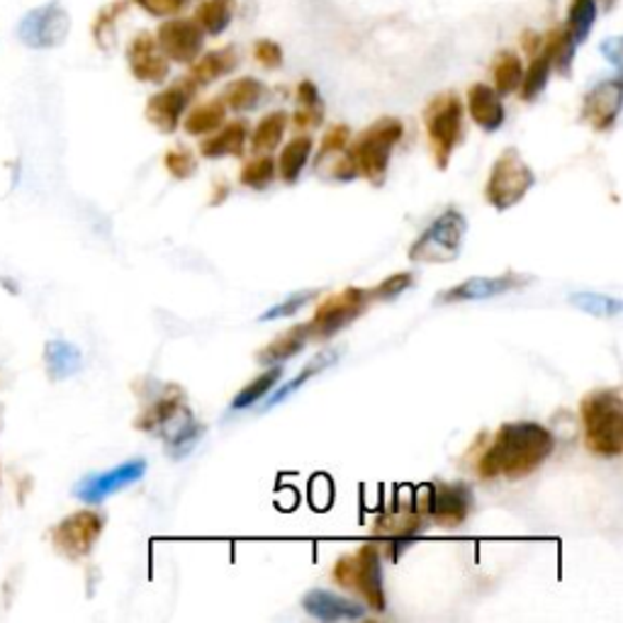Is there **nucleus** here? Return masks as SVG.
<instances>
[{
    "instance_id": "obj_1",
    "label": "nucleus",
    "mask_w": 623,
    "mask_h": 623,
    "mask_svg": "<svg viewBox=\"0 0 623 623\" xmlns=\"http://www.w3.org/2000/svg\"><path fill=\"white\" fill-rule=\"evenodd\" d=\"M556 451L550 428L536 422H509L499 426L493 444L479 456L477 475L483 479H524L534 475Z\"/></svg>"
},
{
    "instance_id": "obj_2",
    "label": "nucleus",
    "mask_w": 623,
    "mask_h": 623,
    "mask_svg": "<svg viewBox=\"0 0 623 623\" xmlns=\"http://www.w3.org/2000/svg\"><path fill=\"white\" fill-rule=\"evenodd\" d=\"M580 419L589 453L597 458L623 453V397L619 387H601L582 397Z\"/></svg>"
},
{
    "instance_id": "obj_3",
    "label": "nucleus",
    "mask_w": 623,
    "mask_h": 623,
    "mask_svg": "<svg viewBox=\"0 0 623 623\" xmlns=\"http://www.w3.org/2000/svg\"><path fill=\"white\" fill-rule=\"evenodd\" d=\"M404 137V125L397 117H381L371 127H365L359 137L349 141L346 157L353 163L359 178L381 188L390 169V157L395 147Z\"/></svg>"
},
{
    "instance_id": "obj_4",
    "label": "nucleus",
    "mask_w": 623,
    "mask_h": 623,
    "mask_svg": "<svg viewBox=\"0 0 623 623\" xmlns=\"http://www.w3.org/2000/svg\"><path fill=\"white\" fill-rule=\"evenodd\" d=\"M332 577L341 589L361 595L365 599V605L377 611V614H383L387 609L381 548H377L375 540L373 544L367 540V544H363L356 553L341 556L336 560Z\"/></svg>"
},
{
    "instance_id": "obj_5",
    "label": "nucleus",
    "mask_w": 623,
    "mask_h": 623,
    "mask_svg": "<svg viewBox=\"0 0 623 623\" xmlns=\"http://www.w3.org/2000/svg\"><path fill=\"white\" fill-rule=\"evenodd\" d=\"M424 129L438 171H446L465 139V105L453 90L436 96L424 110Z\"/></svg>"
},
{
    "instance_id": "obj_6",
    "label": "nucleus",
    "mask_w": 623,
    "mask_h": 623,
    "mask_svg": "<svg viewBox=\"0 0 623 623\" xmlns=\"http://www.w3.org/2000/svg\"><path fill=\"white\" fill-rule=\"evenodd\" d=\"M465 234V214L456 208H448L419 234V239L407 251V257L414 263H451L461 257Z\"/></svg>"
},
{
    "instance_id": "obj_7",
    "label": "nucleus",
    "mask_w": 623,
    "mask_h": 623,
    "mask_svg": "<svg viewBox=\"0 0 623 623\" xmlns=\"http://www.w3.org/2000/svg\"><path fill=\"white\" fill-rule=\"evenodd\" d=\"M536 186V173L521 159L519 149H504L489 171L485 198L497 212H507L524 200Z\"/></svg>"
},
{
    "instance_id": "obj_8",
    "label": "nucleus",
    "mask_w": 623,
    "mask_h": 623,
    "mask_svg": "<svg viewBox=\"0 0 623 623\" xmlns=\"http://www.w3.org/2000/svg\"><path fill=\"white\" fill-rule=\"evenodd\" d=\"M414 504L432 524L441 528L463 526L473 512V489L465 483L422 485L416 489Z\"/></svg>"
},
{
    "instance_id": "obj_9",
    "label": "nucleus",
    "mask_w": 623,
    "mask_h": 623,
    "mask_svg": "<svg viewBox=\"0 0 623 623\" xmlns=\"http://www.w3.org/2000/svg\"><path fill=\"white\" fill-rule=\"evenodd\" d=\"M371 304V295L363 288H346L341 292L326 298L320 308L314 310V316L308 322L310 339L326 341L339 334L346 326L353 324L359 316L365 314Z\"/></svg>"
},
{
    "instance_id": "obj_10",
    "label": "nucleus",
    "mask_w": 623,
    "mask_h": 623,
    "mask_svg": "<svg viewBox=\"0 0 623 623\" xmlns=\"http://www.w3.org/2000/svg\"><path fill=\"white\" fill-rule=\"evenodd\" d=\"M105 519L94 509H80V512L61 519L52 528V546L59 556L66 560H84L94 553L96 544L103 536Z\"/></svg>"
},
{
    "instance_id": "obj_11",
    "label": "nucleus",
    "mask_w": 623,
    "mask_h": 623,
    "mask_svg": "<svg viewBox=\"0 0 623 623\" xmlns=\"http://www.w3.org/2000/svg\"><path fill=\"white\" fill-rule=\"evenodd\" d=\"M71 17L59 3L29 10L17 27V37L33 49H54L68 37Z\"/></svg>"
},
{
    "instance_id": "obj_12",
    "label": "nucleus",
    "mask_w": 623,
    "mask_h": 623,
    "mask_svg": "<svg viewBox=\"0 0 623 623\" xmlns=\"http://www.w3.org/2000/svg\"><path fill=\"white\" fill-rule=\"evenodd\" d=\"M426 516L419 512L416 504H400L397 502L390 512L383 514L375 521L373 536L375 540L387 546V553L393 556V560L400 558L402 550L412 544V540L422 534L426 528Z\"/></svg>"
},
{
    "instance_id": "obj_13",
    "label": "nucleus",
    "mask_w": 623,
    "mask_h": 623,
    "mask_svg": "<svg viewBox=\"0 0 623 623\" xmlns=\"http://www.w3.org/2000/svg\"><path fill=\"white\" fill-rule=\"evenodd\" d=\"M198 94V86L188 76H183L176 84L159 90V94L147 100L145 115L149 125H154L163 135H173L180 127V120L186 115L188 105Z\"/></svg>"
},
{
    "instance_id": "obj_14",
    "label": "nucleus",
    "mask_w": 623,
    "mask_h": 623,
    "mask_svg": "<svg viewBox=\"0 0 623 623\" xmlns=\"http://www.w3.org/2000/svg\"><path fill=\"white\" fill-rule=\"evenodd\" d=\"M154 37L163 57L176 64H192L205 49V33L192 17H169Z\"/></svg>"
},
{
    "instance_id": "obj_15",
    "label": "nucleus",
    "mask_w": 623,
    "mask_h": 623,
    "mask_svg": "<svg viewBox=\"0 0 623 623\" xmlns=\"http://www.w3.org/2000/svg\"><path fill=\"white\" fill-rule=\"evenodd\" d=\"M528 283H534L531 275L509 271L502 275H475V278H468L463 283L453 285L451 290H446L438 302L441 304H458V302H479V300H493L499 295L516 292L521 288H526Z\"/></svg>"
},
{
    "instance_id": "obj_16",
    "label": "nucleus",
    "mask_w": 623,
    "mask_h": 623,
    "mask_svg": "<svg viewBox=\"0 0 623 623\" xmlns=\"http://www.w3.org/2000/svg\"><path fill=\"white\" fill-rule=\"evenodd\" d=\"M147 473V461L145 458H135V461H127L117 468L108 470V473H98V475H88L86 479H80L76 485L74 495L80 499L84 504H100L105 502L108 497L122 493V489L139 483L141 477Z\"/></svg>"
},
{
    "instance_id": "obj_17",
    "label": "nucleus",
    "mask_w": 623,
    "mask_h": 623,
    "mask_svg": "<svg viewBox=\"0 0 623 623\" xmlns=\"http://www.w3.org/2000/svg\"><path fill=\"white\" fill-rule=\"evenodd\" d=\"M623 105V84L621 78L601 80L585 96L582 103V120L595 132H611L616 125Z\"/></svg>"
},
{
    "instance_id": "obj_18",
    "label": "nucleus",
    "mask_w": 623,
    "mask_h": 623,
    "mask_svg": "<svg viewBox=\"0 0 623 623\" xmlns=\"http://www.w3.org/2000/svg\"><path fill=\"white\" fill-rule=\"evenodd\" d=\"M127 64L132 76L141 84H163L171 74V61L163 57L151 33H139L127 47Z\"/></svg>"
},
{
    "instance_id": "obj_19",
    "label": "nucleus",
    "mask_w": 623,
    "mask_h": 623,
    "mask_svg": "<svg viewBox=\"0 0 623 623\" xmlns=\"http://www.w3.org/2000/svg\"><path fill=\"white\" fill-rule=\"evenodd\" d=\"M302 609L308 611L312 619H320L326 623L359 621L367 614V609L359 605V601L336 595V591L329 589H310L308 595L302 597Z\"/></svg>"
},
{
    "instance_id": "obj_20",
    "label": "nucleus",
    "mask_w": 623,
    "mask_h": 623,
    "mask_svg": "<svg viewBox=\"0 0 623 623\" xmlns=\"http://www.w3.org/2000/svg\"><path fill=\"white\" fill-rule=\"evenodd\" d=\"M468 112L475 125L483 132H497L502 129L507 120V110L502 103V96L497 94L493 86L475 84L468 90Z\"/></svg>"
},
{
    "instance_id": "obj_21",
    "label": "nucleus",
    "mask_w": 623,
    "mask_h": 623,
    "mask_svg": "<svg viewBox=\"0 0 623 623\" xmlns=\"http://www.w3.org/2000/svg\"><path fill=\"white\" fill-rule=\"evenodd\" d=\"M249 141V122L234 120L229 125H222L212 135L200 141V157L205 159H227V157H244Z\"/></svg>"
},
{
    "instance_id": "obj_22",
    "label": "nucleus",
    "mask_w": 623,
    "mask_h": 623,
    "mask_svg": "<svg viewBox=\"0 0 623 623\" xmlns=\"http://www.w3.org/2000/svg\"><path fill=\"white\" fill-rule=\"evenodd\" d=\"M161 438L166 444V451L171 458H186L192 448L198 446L202 436V424L198 422L192 412L188 410V404L171 419V422L161 428Z\"/></svg>"
},
{
    "instance_id": "obj_23",
    "label": "nucleus",
    "mask_w": 623,
    "mask_h": 623,
    "mask_svg": "<svg viewBox=\"0 0 623 623\" xmlns=\"http://www.w3.org/2000/svg\"><path fill=\"white\" fill-rule=\"evenodd\" d=\"M183 407H186V393L178 385H166L163 390L151 400L137 419L139 432H161L173 416H176Z\"/></svg>"
},
{
    "instance_id": "obj_24",
    "label": "nucleus",
    "mask_w": 623,
    "mask_h": 623,
    "mask_svg": "<svg viewBox=\"0 0 623 623\" xmlns=\"http://www.w3.org/2000/svg\"><path fill=\"white\" fill-rule=\"evenodd\" d=\"M237 66H239L237 47H222V49H214V52H208V54H202L192 61L188 78L198 88L210 86V84H214V80L229 76Z\"/></svg>"
},
{
    "instance_id": "obj_25",
    "label": "nucleus",
    "mask_w": 623,
    "mask_h": 623,
    "mask_svg": "<svg viewBox=\"0 0 623 623\" xmlns=\"http://www.w3.org/2000/svg\"><path fill=\"white\" fill-rule=\"evenodd\" d=\"M341 353H344V349H329V351H320V353H316L312 361H308V363H304V365L300 367V373L295 375L292 381H288L283 387H275L273 395L269 397V400H265V410H273V407H278V404H283L285 400H290V397H292L295 393H298L300 387L308 385V383L312 381V377L324 373L326 367H332L336 361H339Z\"/></svg>"
},
{
    "instance_id": "obj_26",
    "label": "nucleus",
    "mask_w": 623,
    "mask_h": 623,
    "mask_svg": "<svg viewBox=\"0 0 623 623\" xmlns=\"http://www.w3.org/2000/svg\"><path fill=\"white\" fill-rule=\"evenodd\" d=\"M310 341V326L308 324H295L290 329H285L281 336H275V339L263 346L259 351L257 361L261 365H278L290 361L292 356H298L304 346Z\"/></svg>"
},
{
    "instance_id": "obj_27",
    "label": "nucleus",
    "mask_w": 623,
    "mask_h": 623,
    "mask_svg": "<svg viewBox=\"0 0 623 623\" xmlns=\"http://www.w3.org/2000/svg\"><path fill=\"white\" fill-rule=\"evenodd\" d=\"M575 47L577 42L572 39L570 29L565 25H558L553 29H548L546 35H540V52L550 59V66H553L560 76L572 74V64H575Z\"/></svg>"
},
{
    "instance_id": "obj_28",
    "label": "nucleus",
    "mask_w": 623,
    "mask_h": 623,
    "mask_svg": "<svg viewBox=\"0 0 623 623\" xmlns=\"http://www.w3.org/2000/svg\"><path fill=\"white\" fill-rule=\"evenodd\" d=\"M312 149H314V141L310 135L292 137L288 145L283 147L281 159H278V163H275V169H278V176L288 183V186H295V183L300 180L304 166L310 163Z\"/></svg>"
},
{
    "instance_id": "obj_29",
    "label": "nucleus",
    "mask_w": 623,
    "mask_h": 623,
    "mask_svg": "<svg viewBox=\"0 0 623 623\" xmlns=\"http://www.w3.org/2000/svg\"><path fill=\"white\" fill-rule=\"evenodd\" d=\"M45 363L52 381H66V377L80 371V365H84V353H80V349L74 344L54 339L45 346Z\"/></svg>"
},
{
    "instance_id": "obj_30",
    "label": "nucleus",
    "mask_w": 623,
    "mask_h": 623,
    "mask_svg": "<svg viewBox=\"0 0 623 623\" xmlns=\"http://www.w3.org/2000/svg\"><path fill=\"white\" fill-rule=\"evenodd\" d=\"M288 122H290V115L283 110L269 112V115L261 117V122L253 127V132H249L253 154H269V151L278 149L285 137V129H288Z\"/></svg>"
},
{
    "instance_id": "obj_31",
    "label": "nucleus",
    "mask_w": 623,
    "mask_h": 623,
    "mask_svg": "<svg viewBox=\"0 0 623 623\" xmlns=\"http://www.w3.org/2000/svg\"><path fill=\"white\" fill-rule=\"evenodd\" d=\"M224 120H227V105L222 103V98H212L188 112L186 120H183V129L190 137H208L224 125Z\"/></svg>"
},
{
    "instance_id": "obj_32",
    "label": "nucleus",
    "mask_w": 623,
    "mask_h": 623,
    "mask_svg": "<svg viewBox=\"0 0 623 623\" xmlns=\"http://www.w3.org/2000/svg\"><path fill=\"white\" fill-rule=\"evenodd\" d=\"M263 96H265V86L259 78L241 76L224 88L222 103L227 105V110H234V112H251L261 105Z\"/></svg>"
},
{
    "instance_id": "obj_33",
    "label": "nucleus",
    "mask_w": 623,
    "mask_h": 623,
    "mask_svg": "<svg viewBox=\"0 0 623 623\" xmlns=\"http://www.w3.org/2000/svg\"><path fill=\"white\" fill-rule=\"evenodd\" d=\"M521 76H524V61L512 49H502L493 61V78L495 90L499 96H512L521 86Z\"/></svg>"
},
{
    "instance_id": "obj_34",
    "label": "nucleus",
    "mask_w": 623,
    "mask_h": 623,
    "mask_svg": "<svg viewBox=\"0 0 623 623\" xmlns=\"http://www.w3.org/2000/svg\"><path fill=\"white\" fill-rule=\"evenodd\" d=\"M234 10H237V0H205V3H200L192 20H196L205 35L220 37L232 25Z\"/></svg>"
},
{
    "instance_id": "obj_35",
    "label": "nucleus",
    "mask_w": 623,
    "mask_h": 623,
    "mask_svg": "<svg viewBox=\"0 0 623 623\" xmlns=\"http://www.w3.org/2000/svg\"><path fill=\"white\" fill-rule=\"evenodd\" d=\"M283 381V365H269V371H263L261 375L253 377L251 383H247L239 390V395L234 397V402H232V410H249V407H253L257 402H261L265 395H271L275 387H278V383Z\"/></svg>"
},
{
    "instance_id": "obj_36",
    "label": "nucleus",
    "mask_w": 623,
    "mask_h": 623,
    "mask_svg": "<svg viewBox=\"0 0 623 623\" xmlns=\"http://www.w3.org/2000/svg\"><path fill=\"white\" fill-rule=\"evenodd\" d=\"M550 74H553L550 59L538 49V54H534L528 68L524 71V76H521V86H519L521 100H524V103H534V100L546 90Z\"/></svg>"
},
{
    "instance_id": "obj_37",
    "label": "nucleus",
    "mask_w": 623,
    "mask_h": 623,
    "mask_svg": "<svg viewBox=\"0 0 623 623\" xmlns=\"http://www.w3.org/2000/svg\"><path fill=\"white\" fill-rule=\"evenodd\" d=\"M275 176H278V169H275L273 157L257 154L241 166L239 183L249 190H265L275 180Z\"/></svg>"
},
{
    "instance_id": "obj_38",
    "label": "nucleus",
    "mask_w": 623,
    "mask_h": 623,
    "mask_svg": "<svg viewBox=\"0 0 623 623\" xmlns=\"http://www.w3.org/2000/svg\"><path fill=\"white\" fill-rule=\"evenodd\" d=\"M595 23H597V0H572L565 27L570 29V35L577 45L587 42Z\"/></svg>"
},
{
    "instance_id": "obj_39",
    "label": "nucleus",
    "mask_w": 623,
    "mask_h": 623,
    "mask_svg": "<svg viewBox=\"0 0 623 623\" xmlns=\"http://www.w3.org/2000/svg\"><path fill=\"white\" fill-rule=\"evenodd\" d=\"M127 10V0H115L108 8H103L94 23V37L100 49H110L115 42V25L117 17Z\"/></svg>"
},
{
    "instance_id": "obj_40",
    "label": "nucleus",
    "mask_w": 623,
    "mask_h": 623,
    "mask_svg": "<svg viewBox=\"0 0 623 623\" xmlns=\"http://www.w3.org/2000/svg\"><path fill=\"white\" fill-rule=\"evenodd\" d=\"M570 302L575 304L580 312H587L591 316H616L623 308L619 298H609V295L599 292H575Z\"/></svg>"
},
{
    "instance_id": "obj_41",
    "label": "nucleus",
    "mask_w": 623,
    "mask_h": 623,
    "mask_svg": "<svg viewBox=\"0 0 623 623\" xmlns=\"http://www.w3.org/2000/svg\"><path fill=\"white\" fill-rule=\"evenodd\" d=\"M349 141H351V127L349 125H332L329 129L324 132V137H322V147L320 151H316V159H314V166H320V163H324L326 159H336V157H341L346 147H349Z\"/></svg>"
},
{
    "instance_id": "obj_42",
    "label": "nucleus",
    "mask_w": 623,
    "mask_h": 623,
    "mask_svg": "<svg viewBox=\"0 0 623 623\" xmlns=\"http://www.w3.org/2000/svg\"><path fill=\"white\" fill-rule=\"evenodd\" d=\"M316 298V290H300V292H290L288 298L281 300L278 304H273L271 310H265L259 322H275V320H288V316L302 312L308 304Z\"/></svg>"
},
{
    "instance_id": "obj_43",
    "label": "nucleus",
    "mask_w": 623,
    "mask_h": 623,
    "mask_svg": "<svg viewBox=\"0 0 623 623\" xmlns=\"http://www.w3.org/2000/svg\"><path fill=\"white\" fill-rule=\"evenodd\" d=\"M412 285H414V273H393L387 275L385 281L377 283L373 290H367V295H371V302H390L410 290Z\"/></svg>"
},
{
    "instance_id": "obj_44",
    "label": "nucleus",
    "mask_w": 623,
    "mask_h": 623,
    "mask_svg": "<svg viewBox=\"0 0 623 623\" xmlns=\"http://www.w3.org/2000/svg\"><path fill=\"white\" fill-rule=\"evenodd\" d=\"M163 166H166L173 178L188 180L196 176L198 161L188 147H173L166 151V157H163Z\"/></svg>"
},
{
    "instance_id": "obj_45",
    "label": "nucleus",
    "mask_w": 623,
    "mask_h": 623,
    "mask_svg": "<svg viewBox=\"0 0 623 623\" xmlns=\"http://www.w3.org/2000/svg\"><path fill=\"white\" fill-rule=\"evenodd\" d=\"M253 59L259 61L263 68L275 71L283 66V47L278 42H273V39H259V42H253Z\"/></svg>"
},
{
    "instance_id": "obj_46",
    "label": "nucleus",
    "mask_w": 623,
    "mask_h": 623,
    "mask_svg": "<svg viewBox=\"0 0 623 623\" xmlns=\"http://www.w3.org/2000/svg\"><path fill=\"white\" fill-rule=\"evenodd\" d=\"M132 3L147 10L151 17H176L188 8V0H132Z\"/></svg>"
},
{
    "instance_id": "obj_47",
    "label": "nucleus",
    "mask_w": 623,
    "mask_h": 623,
    "mask_svg": "<svg viewBox=\"0 0 623 623\" xmlns=\"http://www.w3.org/2000/svg\"><path fill=\"white\" fill-rule=\"evenodd\" d=\"M324 122V105L320 108H302L292 112V125L298 129H316Z\"/></svg>"
},
{
    "instance_id": "obj_48",
    "label": "nucleus",
    "mask_w": 623,
    "mask_h": 623,
    "mask_svg": "<svg viewBox=\"0 0 623 623\" xmlns=\"http://www.w3.org/2000/svg\"><path fill=\"white\" fill-rule=\"evenodd\" d=\"M295 100H298V105L302 108H320L322 103V96H320V88H316L312 80H300L298 90H295Z\"/></svg>"
},
{
    "instance_id": "obj_49",
    "label": "nucleus",
    "mask_w": 623,
    "mask_h": 623,
    "mask_svg": "<svg viewBox=\"0 0 623 623\" xmlns=\"http://www.w3.org/2000/svg\"><path fill=\"white\" fill-rule=\"evenodd\" d=\"M601 54H605L614 66H621V39L619 37L607 39V42L601 45Z\"/></svg>"
},
{
    "instance_id": "obj_50",
    "label": "nucleus",
    "mask_w": 623,
    "mask_h": 623,
    "mask_svg": "<svg viewBox=\"0 0 623 623\" xmlns=\"http://www.w3.org/2000/svg\"><path fill=\"white\" fill-rule=\"evenodd\" d=\"M521 47H524L528 54H538V49H540V35L534 33V29H526V33L521 35Z\"/></svg>"
},
{
    "instance_id": "obj_51",
    "label": "nucleus",
    "mask_w": 623,
    "mask_h": 623,
    "mask_svg": "<svg viewBox=\"0 0 623 623\" xmlns=\"http://www.w3.org/2000/svg\"><path fill=\"white\" fill-rule=\"evenodd\" d=\"M212 196H217V198H212V200H210V205H222V202L227 200V196H229V183L220 180V183H217V188H214Z\"/></svg>"
}]
</instances>
